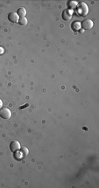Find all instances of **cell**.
I'll list each match as a JSON object with an SVG mask.
<instances>
[{
    "label": "cell",
    "instance_id": "cell-1",
    "mask_svg": "<svg viewBox=\"0 0 99 188\" xmlns=\"http://www.w3.org/2000/svg\"><path fill=\"white\" fill-rule=\"evenodd\" d=\"M89 13V7L84 2H81L77 5L76 14L80 17H85Z\"/></svg>",
    "mask_w": 99,
    "mask_h": 188
},
{
    "label": "cell",
    "instance_id": "cell-2",
    "mask_svg": "<svg viewBox=\"0 0 99 188\" xmlns=\"http://www.w3.org/2000/svg\"><path fill=\"white\" fill-rule=\"evenodd\" d=\"M0 116L4 119H10L11 116V112L7 108H2L0 109Z\"/></svg>",
    "mask_w": 99,
    "mask_h": 188
},
{
    "label": "cell",
    "instance_id": "cell-3",
    "mask_svg": "<svg viewBox=\"0 0 99 188\" xmlns=\"http://www.w3.org/2000/svg\"><path fill=\"white\" fill-rule=\"evenodd\" d=\"M93 26H94V24H93L92 20L90 19H84L81 23V27L83 30H90L93 27Z\"/></svg>",
    "mask_w": 99,
    "mask_h": 188
},
{
    "label": "cell",
    "instance_id": "cell-4",
    "mask_svg": "<svg viewBox=\"0 0 99 188\" xmlns=\"http://www.w3.org/2000/svg\"><path fill=\"white\" fill-rule=\"evenodd\" d=\"M20 149V144L18 141H12L10 144V150L12 152H16Z\"/></svg>",
    "mask_w": 99,
    "mask_h": 188
},
{
    "label": "cell",
    "instance_id": "cell-5",
    "mask_svg": "<svg viewBox=\"0 0 99 188\" xmlns=\"http://www.w3.org/2000/svg\"><path fill=\"white\" fill-rule=\"evenodd\" d=\"M8 19L12 23H17V22H18V20H19V18H18V13L11 12L8 14Z\"/></svg>",
    "mask_w": 99,
    "mask_h": 188
},
{
    "label": "cell",
    "instance_id": "cell-6",
    "mask_svg": "<svg viewBox=\"0 0 99 188\" xmlns=\"http://www.w3.org/2000/svg\"><path fill=\"white\" fill-rule=\"evenodd\" d=\"M72 14H73V11L72 10H66L63 11L62 13V18L66 21H68V20L71 19L72 18Z\"/></svg>",
    "mask_w": 99,
    "mask_h": 188
},
{
    "label": "cell",
    "instance_id": "cell-7",
    "mask_svg": "<svg viewBox=\"0 0 99 188\" xmlns=\"http://www.w3.org/2000/svg\"><path fill=\"white\" fill-rule=\"evenodd\" d=\"M71 27H72V30L75 32H78L80 29H81V23L78 22V21H75L72 23L71 25Z\"/></svg>",
    "mask_w": 99,
    "mask_h": 188
},
{
    "label": "cell",
    "instance_id": "cell-8",
    "mask_svg": "<svg viewBox=\"0 0 99 188\" xmlns=\"http://www.w3.org/2000/svg\"><path fill=\"white\" fill-rule=\"evenodd\" d=\"M77 5H78L77 2L69 1V2H68V8H69V10H74V9L77 7Z\"/></svg>",
    "mask_w": 99,
    "mask_h": 188
},
{
    "label": "cell",
    "instance_id": "cell-9",
    "mask_svg": "<svg viewBox=\"0 0 99 188\" xmlns=\"http://www.w3.org/2000/svg\"><path fill=\"white\" fill-rule=\"evenodd\" d=\"M26 9L23 8V7H21V8H19L18 10V15L21 17V18L26 16Z\"/></svg>",
    "mask_w": 99,
    "mask_h": 188
},
{
    "label": "cell",
    "instance_id": "cell-10",
    "mask_svg": "<svg viewBox=\"0 0 99 188\" xmlns=\"http://www.w3.org/2000/svg\"><path fill=\"white\" fill-rule=\"evenodd\" d=\"M18 23H19V25H21V26H26L27 25V19H26V18H25V17H23V18H20L19 20H18Z\"/></svg>",
    "mask_w": 99,
    "mask_h": 188
},
{
    "label": "cell",
    "instance_id": "cell-11",
    "mask_svg": "<svg viewBox=\"0 0 99 188\" xmlns=\"http://www.w3.org/2000/svg\"><path fill=\"white\" fill-rule=\"evenodd\" d=\"M22 152L23 154V157H26V156L28 155V153H29V151H28V149L26 147H22L21 148V151H20Z\"/></svg>",
    "mask_w": 99,
    "mask_h": 188
},
{
    "label": "cell",
    "instance_id": "cell-12",
    "mask_svg": "<svg viewBox=\"0 0 99 188\" xmlns=\"http://www.w3.org/2000/svg\"><path fill=\"white\" fill-rule=\"evenodd\" d=\"M15 157H17L18 159H20V158H22L23 157V154H22V152L21 151H16L15 152Z\"/></svg>",
    "mask_w": 99,
    "mask_h": 188
},
{
    "label": "cell",
    "instance_id": "cell-13",
    "mask_svg": "<svg viewBox=\"0 0 99 188\" xmlns=\"http://www.w3.org/2000/svg\"><path fill=\"white\" fill-rule=\"evenodd\" d=\"M4 54V49L2 48V47H0V55H1V54Z\"/></svg>",
    "mask_w": 99,
    "mask_h": 188
},
{
    "label": "cell",
    "instance_id": "cell-14",
    "mask_svg": "<svg viewBox=\"0 0 99 188\" xmlns=\"http://www.w3.org/2000/svg\"><path fill=\"white\" fill-rule=\"evenodd\" d=\"M2 107H3V102H2V100L0 99V109H2Z\"/></svg>",
    "mask_w": 99,
    "mask_h": 188
},
{
    "label": "cell",
    "instance_id": "cell-15",
    "mask_svg": "<svg viewBox=\"0 0 99 188\" xmlns=\"http://www.w3.org/2000/svg\"><path fill=\"white\" fill-rule=\"evenodd\" d=\"M27 106H28V104H26V105H25V106H23V107H20L19 109H24V108L27 107Z\"/></svg>",
    "mask_w": 99,
    "mask_h": 188
}]
</instances>
